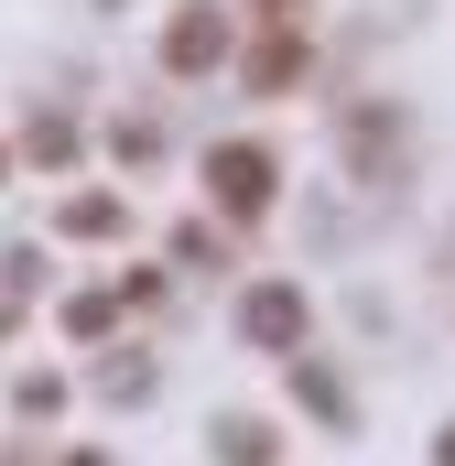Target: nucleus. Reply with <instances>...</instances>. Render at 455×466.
<instances>
[{"label":"nucleus","mask_w":455,"mask_h":466,"mask_svg":"<svg viewBox=\"0 0 455 466\" xmlns=\"http://www.w3.org/2000/svg\"><path fill=\"white\" fill-rule=\"evenodd\" d=\"M249 76H260V87H293V76H304V33H293V22H282V33H260Z\"/></svg>","instance_id":"nucleus-4"},{"label":"nucleus","mask_w":455,"mask_h":466,"mask_svg":"<svg viewBox=\"0 0 455 466\" xmlns=\"http://www.w3.org/2000/svg\"><path fill=\"white\" fill-rule=\"evenodd\" d=\"M434 466H455V423H445V434H434Z\"/></svg>","instance_id":"nucleus-6"},{"label":"nucleus","mask_w":455,"mask_h":466,"mask_svg":"<svg viewBox=\"0 0 455 466\" xmlns=\"http://www.w3.org/2000/svg\"><path fill=\"white\" fill-rule=\"evenodd\" d=\"M228 466H271V434L260 423H228Z\"/></svg>","instance_id":"nucleus-5"},{"label":"nucleus","mask_w":455,"mask_h":466,"mask_svg":"<svg viewBox=\"0 0 455 466\" xmlns=\"http://www.w3.org/2000/svg\"><path fill=\"white\" fill-rule=\"evenodd\" d=\"M217 55H228V22H217V11H207V0H196V11H174V33H163V66H174V76H207Z\"/></svg>","instance_id":"nucleus-2"},{"label":"nucleus","mask_w":455,"mask_h":466,"mask_svg":"<svg viewBox=\"0 0 455 466\" xmlns=\"http://www.w3.org/2000/svg\"><path fill=\"white\" fill-rule=\"evenodd\" d=\"M207 185H217L238 218H260V207H271V152H260V141H217V152H207Z\"/></svg>","instance_id":"nucleus-1"},{"label":"nucleus","mask_w":455,"mask_h":466,"mask_svg":"<svg viewBox=\"0 0 455 466\" xmlns=\"http://www.w3.org/2000/svg\"><path fill=\"white\" fill-rule=\"evenodd\" d=\"M238 326H249L260 348H293V337H304V293H293V282H260V293L238 304Z\"/></svg>","instance_id":"nucleus-3"}]
</instances>
